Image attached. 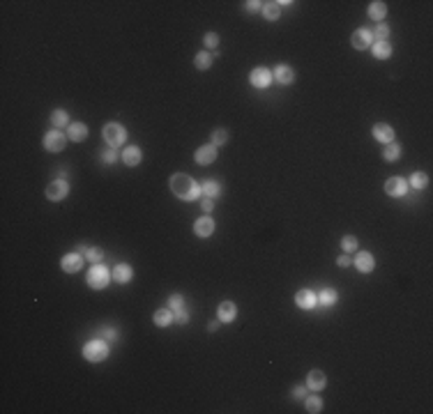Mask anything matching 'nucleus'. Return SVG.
Wrapping results in <instances>:
<instances>
[{
    "mask_svg": "<svg viewBox=\"0 0 433 414\" xmlns=\"http://www.w3.org/2000/svg\"><path fill=\"white\" fill-rule=\"evenodd\" d=\"M170 191L180 200H187V203H192V200H196L200 196V187L196 184V180L185 175V173H175V175L170 177Z\"/></svg>",
    "mask_w": 433,
    "mask_h": 414,
    "instance_id": "1",
    "label": "nucleus"
},
{
    "mask_svg": "<svg viewBox=\"0 0 433 414\" xmlns=\"http://www.w3.org/2000/svg\"><path fill=\"white\" fill-rule=\"evenodd\" d=\"M101 133H104V141H106L111 148H120L122 143L127 141V129H125L120 122H108V125H104Z\"/></svg>",
    "mask_w": 433,
    "mask_h": 414,
    "instance_id": "2",
    "label": "nucleus"
},
{
    "mask_svg": "<svg viewBox=\"0 0 433 414\" xmlns=\"http://www.w3.org/2000/svg\"><path fill=\"white\" fill-rule=\"evenodd\" d=\"M83 357L88 359V361H93V364L104 361V359L108 357V345L104 343V341H88V343L83 345Z\"/></svg>",
    "mask_w": 433,
    "mask_h": 414,
    "instance_id": "3",
    "label": "nucleus"
},
{
    "mask_svg": "<svg viewBox=\"0 0 433 414\" xmlns=\"http://www.w3.org/2000/svg\"><path fill=\"white\" fill-rule=\"evenodd\" d=\"M108 279H111V272H108L106 267L101 265H93L90 267V272H88V286L95 290H101L108 286Z\"/></svg>",
    "mask_w": 433,
    "mask_h": 414,
    "instance_id": "4",
    "label": "nucleus"
},
{
    "mask_svg": "<svg viewBox=\"0 0 433 414\" xmlns=\"http://www.w3.org/2000/svg\"><path fill=\"white\" fill-rule=\"evenodd\" d=\"M67 196H69V184L65 182V180H53L46 187V198H49L51 203H60Z\"/></svg>",
    "mask_w": 433,
    "mask_h": 414,
    "instance_id": "5",
    "label": "nucleus"
},
{
    "mask_svg": "<svg viewBox=\"0 0 433 414\" xmlns=\"http://www.w3.org/2000/svg\"><path fill=\"white\" fill-rule=\"evenodd\" d=\"M65 145H67V136L60 133L58 129H53V131H49L44 136V148L49 150V152H63Z\"/></svg>",
    "mask_w": 433,
    "mask_h": 414,
    "instance_id": "6",
    "label": "nucleus"
},
{
    "mask_svg": "<svg viewBox=\"0 0 433 414\" xmlns=\"http://www.w3.org/2000/svg\"><path fill=\"white\" fill-rule=\"evenodd\" d=\"M405 191H408V182H405L403 177H390V180L385 182V193L392 198L405 196Z\"/></svg>",
    "mask_w": 433,
    "mask_h": 414,
    "instance_id": "7",
    "label": "nucleus"
},
{
    "mask_svg": "<svg viewBox=\"0 0 433 414\" xmlns=\"http://www.w3.org/2000/svg\"><path fill=\"white\" fill-rule=\"evenodd\" d=\"M83 260L85 255H81V253H67V255H63V260H60V267H63V272L67 274H76L81 267H83Z\"/></svg>",
    "mask_w": 433,
    "mask_h": 414,
    "instance_id": "8",
    "label": "nucleus"
},
{
    "mask_svg": "<svg viewBox=\"0 0 433 414\" xmlns=\"http://www.w3.org/2000/svg\"><path fill=\"white\" fill-rule=\"evenodd\" d=\"M249 81H251V85H256V88H267V85L272 83V71L267 69V67H256V69H251V74H249Z\"/></svg>",
    "mask_w": 433,
    "mask_h": 414,
    "instance_id": "9",
    "label": "nucleus"
},
{
    "mask_svg": "<svg viewBox=\"0 0 433 414\" xmlns=\"http://www.w3.org/2000/svg\"><path fill=\"white\" fill-rule=\"evenodd\" d=\"M350 42H353V46H355L357 51H364V49H369L371 44H373V35H371V30L360 28V30H355V32H353Z\"/></svg>",
    "mask_w": 433,
    "mask_h": 414,
    "instance_id": "10",
    "label": "nucleus"
},
{
    "mask_svg": "<svg viewBox=\"0 0 433 414\" xmlns=\"http://www.w3.org/2000/svg\"><path fill=\"white\" fill-rule=\"evenodd\" d=\"M217 148H214L212 143L210 145H203V148H199L196 150V163L199 166H210V163H214L217 161Z\"/></svg>",
    "mask_w": 433,
    "mask_h": 414,
    "instance_id": "11",
    "label": "nucleus"
},
{
    "mask_svg": "<svg viewBox=\"0 0 433 414\" xmlns=\"http://www.w3.org/2000/svg\"><path fill=\"white\" fill-rule=\"evenodd\" d=\"M295 304H298L300 309H304V311H311L316 304H318V297L313 295L311 290L309 288H304V290H300L298 295H295Z\"/></svg>",
    "mask_w": 433,
    "mask_h": 414,
    "instance_id": "12",
    "label": "nucleus"
},
{
    "mask_svg": "<svg viewBox=\"0 0 433 414\" xmlns=\"http://www.w3.org/2000/svg\"><path fill=\"white\" fill-rule=\"evenodd\" d=\"M373 138L380 143H394V129H392L387 122H378L376 127H373Z\"/></svg>",
    "mask_w": 433,
    "mask_h": 414,
    "instance_id": "13",
    "label": "nucleus"
},
{
    "mask_svg": "<svg viewBox=\"0 0 433 414\" xmlns=\"http://www.w3.org/2000/svg\"><path fill=\"white\" fill-rule=\"evenodd\" d=\"M306 386L311 389V391H323L327 386V378L323 371H311L306 375Z\"/></svg>",
    "mask_w": 433,
    "mask_h": 414,
    "instance_id": "14",
    "label": "nucleus"
},
{
    "mask_svg": "<svg viewBox=\"0 0 433 414\" xmlns=\"http://www.w3.org/2000/svg\"><path fill=\"white\" fill-rule=\"evenodd\" d=\"M217 316H219L221 322H233L237 318V306L233 302H221L219 309H217Z\"/></svg>",
    "mask_w": 433,
    "mask_h": 414,
    "instance_id": "15",
    "label": "nucleus"
},
{
    "mask_svg": "<svg viewBox=\"0 0 433 414\" xmlns=\"http://www.w3.org/2000/svg\"><path fill=\"white\" fill-rule=\"evenodd\" d=\"M355 267L360 269L362 274H369L373 267H376V262H373V255H371L369 251H360L357 253V258H355Z\"/></svg>",
    "mask_w": 433,
    "mask_h": 414,
    "instance_id": "16",
    "label": "nucleus"
},
{
    "mask_svg": "<svg viewBox=\"0 0 433 414\" xmlns=\"http://www.w3.org/2000/svg\"><path fill=\"white\" fill-rule=\"evenodd\" d=\"M194 232H196L199 237H210V235L214 232V221L210 217L199 219V221L194 223Z\"/></svg>",
    "mask_w": 433,
    "mask_h": 414,
    "instance_id": "17",
    "label": "nucleus"
},
{
    "mask_svg": "<svg viewBox=\"0 0 433 414\" xmlns=\"http://www.w3.org/2000/svg\"><path fill=\"white\" fill-rule=\"evenodd\" d=\"M143 159V152L136 145H129V148H125V152H122V161H125V166H138Z\"/></svg>",
    "mask_w": 433,
    "mask_h": 414,
    "instance_id": "18",
    "label": "nucleus"
},
{
    "mask_svg": "<svg viewBox=\"0 0 433 414\" xmlns=\"http://www.w3.org/2000/svg\"><path fill=\"white\" fill-rule=\"evenodd\" d=\"M88 138V125L85 122H71L69 125V141L81 143Z\"/></svg>",
    "mask_w": 433,
    "mask_h": 414,
    "instance_id": "19",
    "label": "nucleus"
},
{
    "mask_svg": "<svg viewBox=\"0 0 433 414\" xmlns=\"http://www.w3.org/2000/svg\"><path fill=\"white\" fill-rule=\"evenodd\" d=\"M274 78H277L281 85H291L295 81V71L288 67V64H279L277 69H274Z\"/></svg>",
    "mask_w": 433,
    "mask_h": 414,
    "instance_id": "20",
    "label": "nucleus"
},
{
    "mask_svg": "<svg viewBox=\"0 0 433 414\" xmlns=\"http://www.w3.org/2000/svg\"><path fill=\"white\" fill-rule=\"evenodd\" d=\"M111 276H113V281H118V283H129L132 281V276H134V272H132V267L129 265H115L113 272H111Z\"/></svg>",
    "mask_w": 433,
    "mask_h": 414,
    "instance_id": "21",
    "label": "nucleus"
},
{
    "mask_svg": "<svg viewBox=\"0 0 433 414\" xmlns=\"http://www.w3.org/2000/svg\"><path fill=\"white\" fill-rule=\"evenodd\" d=\"M369 16L373 19V21H383L385 16H387V5H385V2H380V0L371 2V5H369Z\"/></svg>",
    "mask_w": 433,
    "mask_h": 414,
    "instance_id": "22",
    "label": "nucleus"
},
{
    "mask_svg": "<svg viewBox=\"0 0 433 414\" xmlns=\"http://www.w3.org/2000/svg\"><path fill=\"white\" fill-rule=\"evenodd\" d=\"M373 56L378 60H387L392 56V44L390 42H373Z\"/></svg>",
    "mask_w": 433,
    "mask_h": 414,
    "instance_id": "23",
    "label": "nucleus"
},
{
    "mask_svg": "<svg viewBox=\"0 0 433 414\" xmlns=\"http://www.w3.org/2000/svg\"><path fill=\"white\" fill-rule=\"evenodd\" d=\"M155 324L157 327H168L170 322H173V313H170L168 309H159V311H155Z\"/></svg>",
    "mask_w": 433,
    "mask_h": 414,
    "instance_id": "24",
    "label": "nucleus"
},
{
    "mask_svg": "<svg viewBox=\"0 0 433 414\" xmlns=\"http://www.w3.org/2000/svg\"><path fill=\"white\" fill-rule=\"evenodd\" d=\"M194 64H196V69L200 71H205L212 67V56L207 53V51H200V53H196V60H194Z\"/></svg>",
    "mask_w": 433,
    "mask_h": 414,
    "instance_id": "25",
    "label": "nucleus"
},
{
    "mask_svg": "<svg viewBox=\"0 0 433 414\" xmlns=\"http://www.w3.org/2000/svg\"><path fill=\"white\" fill-rule=\"evenodd\" d=\"M200 193H205V198H217L221 193V187H219V182H214V180H207L203 187H200Z\"/></svg>",
    "mask_w": 433,
    "mask_h": 414,
    "instance_id": "26",
    "label": "nucleus"
},
{
    "mask_svg": "<svg viewBox=\"0 0 433 414\" xmlns=\"http://www.w3.org/2000/svg\"><path fill=\"white\" fill-rule=\"evenodd\" d=\"M399 157H401V145H399V143H387V148H385V152H383L385 161H397Z\"/></svg>",
    "mask_w": 433,
    "mask_h": 414,
    "instance_id": "27",
    "label": "nucleus"
},
{
    "mask_svg": "<svg viewBox=\"0 0 433 414\" xmlns=\"http://www.w3.org/2000/svg\"><path fill=\"white\" fill-rule=\"evenodd\" d=\"M410 184H412V189H417V191H422V189H426V184H429V175L426 173H412L410 175Z\"/></svg>",
    "mask_w": 433,
    "mask_h": 414,
    "instance_id": "28",
    "label": "nucleus"
},
{
    "mask_svg": "<svg viewBox=\"0 0 433 414\" xmlns=\"http://www.w3.org/2000/svg\"><path fill=\"white\" fill-rule=\"evenodd\" d=\"M51 122L60 129V127H67L69 125V115H67V111H63V108H58V111L51 113Z\"/></svg>",
    "mask_w": 433,
    "mask_h": 414,
    "instance_id": "29",
    "label": "nucleus"
},
{
    "mask_svg": "<svg viewBox=\"0 0 433 414\" xmlns=\"http://www.w3.org/2000/svg\"><path fill=\"white\" fill-rule=\"evenodd\" d=\"M263 14L267 21H277L279 16H281V7H279L277 2H267V5H263Z\"/></svg>",
    "mask_w": 433,
    "mask_h": 414,
    "instance_id": "30",
    "label": "nucleus"
},
{
    "mask_svg": "<svg viewBox=\"0 0 433 414\" xmlns=\"http://www.w3.org/2000/svg\"><path fill=\"white\" fill-rule=\"evenodd\" d=\"M304 405H306V412L318 414L320 410H323V398H318V396H309V398L304 400Z\"/></svg>",
    "mask_w": 433,
    "mask_h": 414,
    "instance_id": "31",
    "label": "nucleus"
},
{
    "mask_svg": "<svg viewBox=\"0 0 433 414\" xmlns=\"http://www.w3.org/2000/svg\"><path fill=\"white\" fill-rule=\"evenodd\" d=\"M318 302L325 304V306H332V304H336V290L325 288V290H323V292L318 295Z\"/></svg>",
    "mask_w": 433,
    "mask_h": 414,
    "instance_id": "32",
    "label": "nucleus"
},
{
    "mask_svg": "<svg viewBox=\"0 0 433 414\" xmlns=\"http://www.w3.org/2000/svg\"><path fill=\"white\" fill-rule=\"evenodd\" d=\"M85 260H88V262H93V265H100L101 260H104V251H101V249H97V246H93V249H88V251H85Z\"/></svg>",
    "mask_w": 433,
    "mask_h": 414,
    "instance_id": "33",
    "label": "nucleus"
},
{
    "mask_svg": "<svg viewBox=\"0 0 433 414\" xmlns=\"http://www.w3.org/2000/svg\"><path fill=\"white\" fill-rule=\"evenodd\" d=\"M371 35H373V42H387V37H390V28H387L385 23H378L376 30H373Z\"/></svg>",
    "mask_w": 433,
    "mask_h": 414,
    "instance_id": "34",
    "label": "nucleus"
},
{
    "mask_svg": "<svg viewBox=\"0 0 433 414\" xmlns=\"http://www.w3.org/2000/svg\"><path fill=\"white\" fill-rule=\"evenodd\" d=\"M341 246H343V251H346V253L355 251V249H357V237H355V235H343V237H341Z\"/></svg>",
    "mask_w": 433,
    "mask_h": 414,
    "instance_id": "35",
    "label": "nucleus"
},
{
    "mask_svg": "<svg viewBox=\"0 0 433 414\" xmlns=\"http://www.w3.org/2000/svg\"><path fill=\"white\" fill-rule=\"evenodd\" d=\"M228 141V133L226 129H214L212 131V145L214 148H219V145H224V143Z\"/></svg>",
    "mask_w": 433,
    "mask_h": 414,
    "instance_id": "36",
    "label": "nucleus"
},
{
    "mask_svg": "<svg viewBox=\"0 0 433 414\" xmlns=\"http://www.w3.org/2000/svg\"><path fill=\"white\" fill-rule=\"evenodd\" d=\"M168 306L173 311H182V306H185V297H182V295H170Z\"/></svg>",
    "mask_w": 433,
    "mask_h": 414,
    "instance_id": "37",
    "label": "nucleus"
},
{
    "mask_svg": "<svg viewBox=\"0 0 433 414\" xmlns=\"http://www.w3.org/2000/svg\"><path fill=\"white\" fill-rule=\"evenodd\" d=\"M203 42H205L207 49H217V46H219V35H217V32H207Z\"/></svg>",
    "mask_w": 433,
    "mask_h": 414,
    "instance_id": "38",
    "label": "nucleus"
},
{
    "mask_svg": "<svg viewBox=\"0 0 433 414\" xmlns=\"http://www.w3.org/2000/svg\"><path fill=\"white\" fill-rule=\"evenodd\" d=\"M173 320H175V322H180V324H187V322H189V313H187V311H178V313L173 316Z\"/></svg>",
    "mask_w": 433,
    "mask_h": 414,
    "instance_id": "39",
    "label": "nucleus"
},
{
    "mask_svg": "<svg viewBox=\"0 0 433 414\" xmlns=\"http://www.w3.org/2000/svg\"><path fill=\"white\" fill-rule=\"evenodd\" d=\"M212 210H214V200H212V198H203V212H205V214H210Z\"/></svg>",
    "mask_w": 433,
    "mask_h": 414,
    "instance_id": "40",
    "label": "nucleus"
},
{
    "mask_svg": "<svg viewBox=\"0 0 433 414\" xmlns=\"http://www.w3.org/2000/svg\"><path fill=\"white\" fill-rule=\"evenodd\" d=\"M261 5H263V2H258V0H249L247 9H249V12H256V9H261Z\"/></svg>",
    "mask_w": 433,
    "mask_h": 414,
    "instance_id": "41",
    "label": "nucleus"
},
{
    "mask_svg": "<svg viewBox=\"0 0 433 414\" xmlns=\"http://www.w3.org/2000/svg\"><path fill=\"white\" fill-rule=\"evenodd\" d=\"M350 262H353V260H350V258H348V255H341V258H339V260H336V265H339V267H348V265H350Z\"/></svg>",
    "mask_w": 433,
    "mask_h": 414,
    "instance_id": "42",
    "label": "nucleus"
},
{
    "mask_svg": "<svg viewBox=\"0 0 433 414\" xmlns=\"http://www.w3.org/2000/svg\"><path fill=\"white\" fill-rule=\"evenodd\" d=\"M115 159H118V155H115V152H106V155H104V161H106V163H113Z\"/></svg>",
    "mask_w": 433,
    "mask_h": 414,
    "instance_id": "43",
    "label": "nucleus"
},
{
    "mask_svg": "<svg viewBox=\"0 0 433 414\" xmlns=\"http://www.w3.org/2000/svg\"><path fill=\"white\" fill-rule=\"evenodd\" d=\"M304 386H298V389H295V391H293V396H295V398H304Z\"/></svg>",
    "mask_w": 433,
    "mask_h": 414,
    "instance_id": "44",
    "label": "nucleus"
}]
</instances>
